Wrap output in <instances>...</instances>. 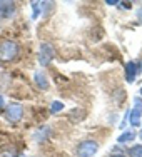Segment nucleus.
Here are the masks:
<instances>
[{
    "mask_svg": "<svg viewBox=\"0 0 142 157\" xmlns=\"http://www.w3.org/2000/svg\"><path fill=\"white\" fill-rule=\"evenodd\" d=\"M140 137H142V130H140Z\"/></svg>",
    "mask_w": 142,
    "mask_h": 157,
    "instance_id": "obj_19",
    "label": "nucleus"
},
{
    "mask_svg": "<svg viewBox=\"0 0 142 157\" xmlns=\"http://www.w3.org/2000/svg\"><path fill=\"white\" fill-rule=\"evenodd\" d=\"M137 17H139V20L142 22V9L139 10V12H137Z\"/></svg>",
    "mask_w": 142,
    "mask_h": 157,
    "instance_id": "obj_16",
    "label": "nucleus"
},
{
    "mask_svg": "<svg viewBox=\"0 0 142 157\" xmlns=\"http://www.w3.org/2000/svg\"><path fill=\"white\" fill-rule=\"evenodd\" d=\"M110 157H125V155L124 154H112Z\"/></svg>",
    "mask_w": 142,
    "mask_h": 157,
    "instance_id": "obj_17",
    "label": "nucleus"
},
{
    "mask_svg": "<svg viewBox=\"0 0 142 157\" xmlns=\"http://www.w3.org/2000/svg\"><path fill=\"white\" fill-rule=\"evenodd\" d=\"M140 119H142V99L140 97H136L134 99V109L130 112L129 122L132 127H139L140 125Z\"/></svg>",
    "mask_w": 142,
    "mask_h": 157,
    "instance_id": "obj_5",
    "label": "nucleus"
},
{
    "mask_svg": "<svg viewBox=\"0 0 142 157\" xmlns=\"http://www.w3.org/2000/svg\"><path fill=\"white\" fill-rule=\"evenodd\" d=\"M140 95H142V87H140Z\"/></svg>",
    "mask_w": 142,
    "mask_h": 157,
    "instance_id": "obj_18",
    "label": "nucleus"
},
{
    "mask_svg": "<svg viewBox=\"0 0 142 157\" xmlns=\"http://www.w3.org/2000/svg\"><path fill=\"white\" fill-rule=\"evenodd\" d=\"M15 12V3L13 2H0V15L3 18H9Z\"/></svg>",
    "mask_w": 142,
    "mask_h": 157,
    "instance_id": "obj_7",
    "label": "nucleus"
},
{
    "mask_svg": "<svg viewBox=\"0 0 142 157\" xmlns=\"http://www.w3.org/2000/svg\"><path fill=\"white\" fill-rule=\"evenodd\" d=\"M129 157H142V144H136L127 151Z\"/></svg>",
    "mask_w": 142,
    "mask_h": 157,
    "instance_id": "obj_11",
    "label": "nucleus"
},
{
    "mask_svg": "<svg viewBox=\"0 0 142 157\" xmlns=\"http://www.w3.org/2000/svg\"><path fill=\"white\" fill-rule=\"evenodd\" d=\"M2 109H3V97L0 95V110H2Z\"/></svg>",
    "mask_w": 142,
    "mask_h": 157,
    "instance_id": "obj_15",
    "label": "nucleus"
},
{
    "mask_svg": "<svg viewBox=\"0 0 142 157\" xmlns=\"http://www.w3.org/2000/svg\"><path fill=\"white\" fill-rule=\"evenodd\" d=\"M134 139H136V132H134V130H127V132L122 134V136H119L117 142H119V144H125V142L134 140Z\"/></svg>",
    "mask_w": 142,
    "mask_h": 157,
    "instance_id": "obj_10",
    "label": "nucleus"
},
{
    "mask_svg": "<svg viewBox=\"0 0 142 157\" xmlns=\"http://www.w3.org/2000/svg\"><path fill=\"white\" fill-rule=\"evenodd\" d=\"M20 54V47L13 40H2L0 42V62H12Z\"/></svg>",
    "mask_w": 142,
    "mask_h": 157,
    "instance_id": "obj_1",
    "label": "nucleus"
},
{
    "mask_svg": "<svg viewBox=\"0 0 142 157\" xmlns=\"http://www.w3.org/2000/svg\"><path fill=\"white\" fill-rule=\"evenodd\" d=\"M48 134H50V129H48V127H42V129H39V130L35 132L33 139H35L37 142H44V140H47Z\"/></svg>",
    "mask_w": 142,
    "mask_h": 157,
    "instance_id": "obj_9",
    "label": "nucleus"
},
{
    "mask_svg": "<svg viewBox=\"0 0 142 157\" xmlns=\"http://www.w3.org/2000/svg\"><path fill=\"white\" fill-rule=\"evenodd\" d=\"M137 72H139V65L136 62H127L125 63V80L129 84H132L137 77Z\"/></svg>",
    "mask_w": 142,
    "mask_h": 157,
    "instance_id": "obj_6",
    "label": "nucleus"
},
{
    "mask_svg": "<svg viewBox=\"0 0 142 157\" xmlns=\"http://www.w3.org/2000/svg\"><path fill=\"white\" fill-rule=\"evenodd\" d=\"M63 102H60V100H54V102H52V105H50V112L52 114H59V112L60 110H63Z\"/></svg>",
    "mask_w": 142,
    "mask_h": 157,
    "instance_id": "obj_12",
    "label": "nucleus"
},
{
    "mask_svg": "<svg viewBox=\"0 0 142 157\" xmlns=\"http://www.w3.org/2000/svg\"><path fill=\"white\" fill-rule=\"evenodd\" d=\"M55 57V48L52 44H42L39 48V62L42 67H47L48 63L52 62V59Z\"/></svg>",
    "mask_w": 142,
    "mask_h": 157,
    "instance_id": "obj_3",
    "label": "nucleus"
},
{
    "mask_svg": "<svg viewBox=\"0 0 142 157\" xmlns=\"http://www.w3.org/2000/svg\"><path fill=\"white\" fill-rule=\"evenodd\" d=\"M32 5H33V18H37V15L40 13V5H42V3H37V2H33Z\"/></svg>",
    "mask_w": 142,
    "mask_h": 157,
    "instance_id": "obj_13",
    "label": "nucleus"
},
{
    "mask_svg": "<svg viewBox=\"0 0 142 157\" xmlns=\"http://www.w3.org/2000/svg\"><path fill=\"white\" fill-rule=\"evenodd\" d=\"M33 80H35L37 87H39L40 90H47V89H48V78H47V75H45V72H42V70L35 72Z\"/></svg>",
    "mask_w": 142,
    "mask_h": 157,
    "instance_id": "obj_8",
    "label": "nucleus"
},
{
    "mask_svg": "<svg viewBox=\"0 0 142 157\" xmlns=\"http://www.w3.org/2000/svg\"><path fill=\"white\" fill-rule=\"evenodd\" d=\"M119 2H115V0H107V5H117Z\"/></svg>",
    "mask_w": 142,
    "mask_h": 157,
    "instance_id": "obj_14",
    "label": "nucleus"
},
{
    "mask_svg": "<svg viewBox=\"0 0 142 157\" xmlns=\"http://www.w3.org/2000/svg\"><path fill=\"white\" fill-rule=\"evenodd\" d=\"M5 117H7V121H9V122L17 124V122L24 117V107H22L20 104H17V102L9 104L7 109H5Z\"/></svg>",
    "mask_w": 142,
    "mask_h": 157,
    "instance_id": "obj_4",
    "label": "nucleus"
},
{
    "mask_svg": "<svg viewBox=\"0 0 142 157\" xmlns=\"http://www.w3.org/2000/svg\"><path fill=\"white\" fill-rule=\"evenodd\" d=\"M99 151V144L92 139H87V140H82L77 147V155L79 157H94Z\"/></svg>",
    "mask_w": 142,
    "mask_h": 157,
    "instance_id": "obj_2",
    "label": "nucleus"
}]
</instances>
